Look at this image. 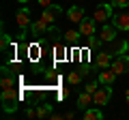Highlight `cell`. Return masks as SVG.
Segmentation results:
<instances>
[{"mask_svg": "<svg viewBox=\"0 0 129 120\" xmlns=\"http://www.w3.org/2000/svg\"><path fill=\"white\" fill-rule=\"evenodd\" d=\"M0 101H2V109H5V114L15 111V109H17V103H19V97H17V92H15V88L2 90V94H0Z\"/></svg>", "mask_w": 129, "mask_h": 120, "instance_id": "obj_1", "label": "cell"}, {"mask_svg": "<svg viewBox=\"0 0 129 120\" xmlns=\"http://www.w3.org/2000/svg\"><path fill=\"white\" fill-rule=\"evenodd\" d=\"M114 9H116L114 5H99L95 9V13H92V19L97 24H106L108 19H112V11Z\"/></svg>", "mask_w": 129, "mask_h": 120, "instance_id": "obj_2", "label": "cell"}, {"mask_svg": "<svg viewBox=\"0 0 129 120\" xmlns=\"http://www.w3.org/2000/svg\"><path fill=\"white\" fill-rule=\"evenodd\" d=\"M110 69L114 71L116 75H123V73H127V71H129V56H127V54H120V56H116V58L112 60Z\"/></svg>", "mask_w": 129, "mask_h": 120, "instance_id": "obj_3", "label": "cell"}, {"mask_svg": "<svg viewBox=\"0 0 129 120\" xmlns=\"http://www.w3.org/2000/svg\"><path fill=\"white\" fill-rule=\"evenodd\" d=\"M110 97H112V86L101 84V88H97V92L92 94V105H106L110 101Z\"/></svg>", "mask_w": 129, "mask_h": 120, "instance_id": "obj_4", "label": "cell"}, {"mask_svg": "<svg viewBox=\"0 0 129 120\" xmlns=\"http://www.w3.org/2000/svg\"><path fill=\"white\" fill-rule=\"evenodd\" d=\"M78 30H80V32H82V37H95V32H97V22H95V19H88V17H84L82 19V22H80V28H78Z\"/></svg>", "mask_w": 129, "mask_h": 120, "instance_id": "obj_5", "label": "cell"}, {"mask_svg": "<svg viewBox=\"0 0 129 120\" xmlns=\"http://www.w3.org/2000/svg\"><path fill=\"white\" fill-rule=\"evenodd\" d=\"M15 22H17L19 30H22V34H24V32H26V28L30 26V11H28L26 7H22V9L15 13Z\"/></svg>", "mask_w": 129, "mask_h": 120, "instance_id": "obj_6", "label": "cell"}, {"mask_svg": "<svg viewBox=\"0 0 129 120\" xmlns=\"http://www.w3.org/2000/svg\"><path fill=\"white\" fill-rule=\"evenodd\" d=\"M0 88L2 90H9V88H15V75L9 67H2V79H0Z\"/></svg>", "mask_w": 129, "mask_h": 120, "instance_id": "obj_7", "label": "cell"}, {"mask_svg": "<svg viewBox=\"0 0 129 120\" xmlns=\"http://www.w3.org/2000/svg\"><path fill=\"white\" fill-rule=\"evenodd\" d=\"M30 30H32V34H35V37H39V34L45 32V30H52V24L41 15L37 22H32V24H30Z\"/></svg>", "mask_w": 129, "mask_h": 120, "instance_id": "obj_8", "label": "cell"}, {"mask_svg": "<svg viewBox=\"0 0 129 120\" xmlns=\"http://www.w3.org/2000/svg\"><path fill=\"white\" fill-rule=\"evenodd\" d=\"M116 30H118V28H116L114 24H112V26H108V24H106V26H103L101 30H99V39H101L103 43L114 41V39H116Z\"/></svg>", "mask_w": 129, "mask_h": 120, "instance_id": "obj_9", "label": "cell"}, {"mask_svg": "<svg viewBox=\"0 0 129 120\" xmlns=\"http://www.w3.org/2000/svg\"><path fill=\"white\" fill-rule=\"evenodd\" d=\"M60 13H62V9H60L58 5H50L47 9H43V13H41V15H43V17H45L50 24H54L56 19L60 17Z\"/></svg>", "mask_w": 129, "mask_h": 120, "instance_id": "obj_10", "label": "cell"}, {"mask_svg": "<svg viewBox=\"0 0 129 120\" xmlns=\"http://www.w3.org/2000/svg\"><path fill=\"white\" fill-rule=\"evenodd\" d=\"M67 19L73 22V24H80L84 19V9H82V7H78V5L69 7V11H67Z\"/></svg>", "mask_w": 129, "mask_h": 120, "instance_id": "obj_11", "label": "cell"}, {"mask_svg": "<svg viewBox=\"0 0 129 120\" xmlns=\"http://www.w3.org/2000/svg\"><path fill=\"white\" fill-rule=\"evenodd\" d=\"M112 22H114V26L118 28V30L129 32V13H120V15H116V17H112Z\"/></svg>", "mask_w": 129, "mask_h": 120, "instance_id": "obj_12", "label": "cell"}, {"mask_svg": "<svg viewBox=\"0 0 129 120\" xmlns=\"http://www.w3.org/2000/svg\"><path fill=\"white\" fill-rule=\"evenodd\" d=\"M95 62H97L99 69H110V65H112V54H110V51H99Z\"/></svg>", "mask_w": 129, "mask_h": 120, "instance_id": "obj_13", "label": "cell"}, {"mask_svg": "<svg viewBox=\"0 0 129 120\" xmlns=\"http://www.w3.org/2000/svg\"><path fill=\"white\" fill-rule=\"evenodd\" d=\"M99 84H103V86H112V84H114V79H116V73L112 69H103L101 73H99Z\"/></svg>", "mask_w": 129, "mask_h": 120, "instance_id": "obj_14", "label": "cell"}, {"mask_svg": "<svg viewBox=\"0 0 129 120\" xmlns=\"http://www.w3.org/2000/svg\"><path fill=\"white\" fill-rule=\"evenodd\" d=\"M82 118H84V120H101L103 114H101V109H99V107H86V109H84V114H82Z\"/></svg>", "mask_w": 129, "mask_h": 120, "instance_id": "obj_15", "label": "cell"}, {"mask_svg": "<svg viewBox=\"0 0 129 120\" xmlns=\"http://www.w3.org/2000/svg\"><path fill=\"white\" fill-rule=\"evenodd\" d=\"M90 103H92V94L88 92V90H84V92L78 97V109H86Z\"/></svg>", "mask_w": 129, "mask_h": 120, "instance_id": "obj_16", "label": "cell"}, {"mask_svg": "<svg viewBox=\"0 0 129 120\" xmlns=\"http://www.w3.org/2000/svg\"><path fill=\"white\" fill-rule=\"evenodd\" d=\"M50 116H52V105L50 103L37 107V118H50Z\"/></svg>", "mask_w": 129, "mask_h": 120, "instance_id": "obj_17", "label": "cell"}, {"mask_svg": "<svg viewBox=\"0 0 129 120\" xmlns=\"http://www.w3.org/2000/svg\"><path fill=\"white\" fill-rule=\"evenodd\" d=\"M82 77H84V75H82V71H71V73L67 75V82H69L71 86H78V84L82 82Z\"/></svg>", "mask_w": 129, "mask_h": 120, "instance_id": "obj_18", "label": "cell"}, {"mask_svg": "<svg viewBox=\"0 0 129 120\" xmlns=\"http://www.w3.org/2000/svg\"><path fill=\"white\" fill-rule=\"evenodd\" d=\"M78 37H82L80 30H67V32H64V41H69V43H75Z\"/></svg>", "mask_w": 129, "mask_h": 120, "instance_id": "obj_19", "label": "cell"}, {"mask_svg": "<svg viewBox=\"0 0 129 120\" xmlns=\"http://www.w3.org/2000/svg\"><path fill=\"white\" fill-rule=\"evenodd\" d=\"M9 34H5V32H2V39H0V49H2V51H5L7 49V47H9Z\"/></svg>", "mask_w": 129, "mask_h": 120, "instance_id": "obj_20", "label": "cell"}, {"mask_svg": "<svg viewBox=\"0 0 129 120\" xmlns=\"http://www.w3.org/2000/svg\"><path fill=\"white\" fill-rule=\"evenodd\" d=\"M99 43H101V39L97 41V37H88V45H90V47H97Z\"/></svg>", "mask_w": 129, "mask_h": 120, "instance_id": "obj_21", "label": "cell"}, {"mask_svg": "<svg viewBox=\"0 0 129 120\" xmlns=\"http://www.w3.org/2000/svg\"><path fill=\"white\" fill-rule=\"evenodd\" d=\"M112 5H114V7H127L129 0H112Z\"/></svg>", "mask_w": 129, "mask_h": 120, "instance_id": "obj_22", "label": "cell"}, {"mask_svg": "<svg viewBox=\"0 0 129 120\" xmlns=\"http://www.w3.org/2000/svg\"><path fill=\"white\" fill-rule=\"evenodd\" d=\"M50 5H54L52 0H39V7H41V9H47Z\"/></svg>", "mask_w": 129, "mask_h": 120, "instance_id": "obj_23", "label": "cell"}, {"mask_svg": "<svg viewBox=\"0 0 129 120\" xmlns=\"http://www.w3.org/2000/svg\"><path fill=\"white\" fill-rule=\"evenodd\" d=\"M26 116H28V118H37V109H30V107H28V109H26Z\"/></svg>", "mask_w": 129, "mask_h": 120, "instance_id": "obj_24", "label": "cell"}, {"mask_svg": "<svg viewBox=\"0 0 129 120\" xmlns=\"http://www.w3.org/2000/svg\"><path fill=\"white\" fill-rule=\"evenodd\" d=\"M125 99H127V103H129V90H127V92H125Z\"/></svg>", "mask_w": 129, "mask_h": 120, "instance_id": "obj_25", "label": "cell"}, {"mask_svg": "<svg viewBox=\"0 0 129 120\" xmlns=\"http://www.w3.org/2000/svg\"><path fill=\"white\" fill-rule=\"evenodd\" d=\"M17 2H28V0H17Z\"/></svg>", "mask_w": 129, "mask_h": 120, "instance_id": "obj_26", "label": "cell"}, {"mask_svg": "<svg viewBox=\"0 0 129 120\" xmlns=\"http://www.w3.org/2000/svg\"><path fill=\"white\" fill-rule=\"evenodd\" d=\"M127 43H129V39H127Z\"/></svg>", "mask_w": 129, "mask_h": 120, "instance_id": "obj_27", "label": "cell"}]
</instances>
